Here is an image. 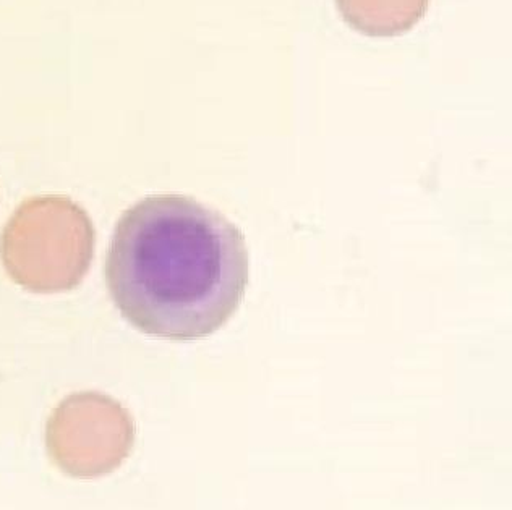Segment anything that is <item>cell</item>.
I'll return each mask as SVG.
<instances>
[{
  "label": "cell",
  "instance_id": "obj_1",
  "mask_svg": "<svg viewBox=\"0 0 512 510\" xmlns=\"http://www.w3.org/2000/svg\"><path fill=\"white\" fill-rule=\"evenodd\" d=\"M247 243L239 227L182 195L148 196L120 217L106 281L128 323L148 336L197 340L244 302Z\"/></svg>",
  "mask_w": 512,
  "mask_h": 510
},
{
  "label": "cell",
  "instance_id": "obj_2",
  "mask_svg": "<svg viewBox=\"0 0 512 510\" xmlns=\"http://www.w3.org/2000/svg\"><path fill=\"white\" fill-rule=\"evenodd\" d=\"M93 253L90 216L65 196L25 201L0 238L7 274L39 294L75 289L90 269Z\"/></svg>",
  "mask_w": 512,
  "mask_h": 510
},
{
  "label": "cell",
  "instance_id": "obj_3",
  "mask_svg": "<svg viewBox=\"0 0 512 510\" xmlns=\"http://www.w3.org/2000/svg\"><path fill=\"white\" fill-rule=\"evenodd\" d=\"M135 444L127 408L101 392H77L47 420L46 446L54 464L73 478H99L124 464Z\"/></svg>",
  "mask_w": 512,
  "mask_h": 510
},
{
  "label": "cell",
  "instance_id": "obj_4",
  "mask_svg": "<svg viewBox=\"0 0 512 510\" xmlns=\"http://www.w3.org/2000/svg\"><path fill=\"white\" fill-rule=\"evenodd\" d=\"M344 22L365 36L394 38L425 17L430 0H336Z\"/></svg>",
  "mask_w": 512,
  "mask_h": 510
}]
</instances>
